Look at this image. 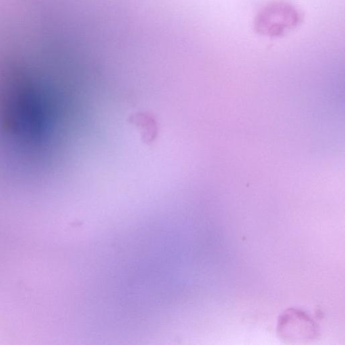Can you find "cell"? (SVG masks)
Segmentation results:
<instances>
[{
	"mask_svg": "<svg viewBox=\"0 0 345 345\" xmlns=\"http://www.w3.org/2000/svg\"><path fill=\"white\" fill-rule=\"evenodd\" d=\"M133 70H134V69H133ZM129 74H130V73H129ZM128 74H127V75H128ZM126 76H125V77H126ZM125 78H124V79H125ZM123 80H122V81H123ZM121 82H120V83H121Z\"/></svg>",
	"mask_w": 345,
	"mask_h": 345,
	"instance_id": "2",
	"label": "cell"
},
{
	"mask_svg": "<svg viewBox=\"0 0 345 345\" xmlns=\"http://www.w3.org/2000/svg\"><path fill=\"white\" fill-rule=\"evenodd\" d=\"M301 21L302 16L294 5L276 0L259 11L255 16L254 27L260 35L279 37L296 28Z\"/></svg>",
	"mask_w": 345,
	"mask_h": 345,
	"instance_id": "1",
	"label": "cell"
}]
</instances>
